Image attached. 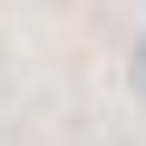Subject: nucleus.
<instances>
[{"mask_svg":"<svg viewBox=\"0 0 146 146\" xmlns=\"http://www.w3.org/2000/svg\"><path fill=\"white\" fill-rule=\"evenodd\" d=\"M127 78H136V98H146V29H136V49H127Z\"/></svg>","mask_w":146,"mask_h":146,"instance_id":"nucleus-1","label":"nucleus"}]
</instances>
